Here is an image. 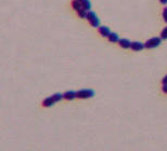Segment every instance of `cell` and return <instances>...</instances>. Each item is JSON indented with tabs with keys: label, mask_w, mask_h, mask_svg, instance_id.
<instances>
[{
	"label": "cell",
	"mask_w": 167,
	"mask_h": 151,
	"mask_svg": "<svg viewBox=\"0 0 167 151\" xmlns=\"http://www.w3.org/2000/svg\"><path fill=\"white\" fill-rule=\"evenodd\" d=\"M62 98H63V94L55 93L52 96H50V97L44 98V101H42V106L44 107H52L55 103H59V101L62 100Z\"/></svg>",
	"instance_id": "obj_1"
},
{
	"label": "cell",
	"mask_w": 167,
	"mask_h": 151,
	"mask_svg": "<svg viewBox=\"0 0 167 151\" xmlns=\"http://www.w3.org/2000/svg\"><path fill=\"white\" fill-rule=\"evenodd\" d=\"M96 95V92L92 89H83L76 92L77 98H81V100H87V98L93 97Z\"/></svg>",
	"instance_id": "obj_2"
},
{
	"label": "cell",
	"mask_w": 167,
	"mask_h": 151,
	"mask_svg": "<svg viewBox=\"0 0 167 151\" xmlns=\"http://www.w3.org/2000/svg\"><path fill=\"white\" fill-rule=\"evenodd\" d=\"M87 21L89 22V24H90L92 27H99L100 26V20H99L98 15L96 14V12H93V11H88V13H87Z\"/></svg>",
	"instance_id": "obj_3"
},
{
	"label": "cell",
	"mask_w": 167,
	"mask_h": 151,
	"mask_svg": "<svg viewBox=\"0 0 167 151\" xmlns=\"http://www.w3.org/2000/svg\"><path fill=\"white\" fill-rule=\"evenodd\" d=\"M161 43H162L161 37H153L144 42V48L145 49H155V48H157Z\"/></svg>",
	"instance_id": "obj_4"
},
{
	"label": "cell",
	"mask_w": 167,
	"mask_h": 151,
	"mask_svg": "<svg viewBox=\"0 0 167 151\" xmlns=\"http://www.w3.org/2000/svg\"><path fill=\"white\" fill-rule=\"evenodd\" d=\"M130 49L135 52H139L144 49V43H142V42H140V41H133V42H131Z\"/></svg>",
	"instance_id": "obj_5"
},
{
	"label": "cell",
	"mask_w": 167,
	"mask_h": 151,
	"mask_svg": "<svg viewBox=\"0 0 167 151\" xmlns=\"http://www.w3.org/2000/svg\"><path fill=\"white\" fill-rule=\"evenodd\" d=\"M98 30H99V34H100L102 37H105V38H107L109 35L111 34V30H110V28L107 27V26H99Z\"/></svg>",
	"instance_id": "obj_6"
},
{
	"label": "cell",
	"mask_w": 167,
	"mask_h": 151,
	"mask_svg": "<svg viewBox=\"0 0 167 151\" xmlns=\"http://www.w3.org/2000/svg\"><path fill=\"white\" fill-rule=\"evenodd\" d=\"M118 44H119V46L123 49H130L131 41H129V40L126 39V38H122V39L118 40Z\"/></svg>",
	"instance_id": "obj_7"
},
{
	"label": "cell",
	"mask_w": 167,
	"mask_h": 151,
	"mask_svg": "<svg viewBox=\"0 0 167 151\" xmlns=\"http://www.w3.org/2000/svg\"><path fill=\"white\" fill-rule=\"evenodd\" d=\"M76 97H77L76 92H74V91H67L63 94V98L66 100H75Z\"/></svg>",
	"instance_id": "obj_8"
},
{
	"label": "cell",
	"mask_w": 167,
	"mask_h": 151,
	"mask_svg": "<svg viewBox=\"0 0 167 151\" xmlns=\"http://www.w3.org/2000/svg\"><path fill=\"white\" fill-rule=\"evenodd\" d=\"M72 7H73V9L76 11V12H79V11H81V10H84V9H85L83 7V4H81L78 0H73V1H72ZM85 10H86V9H85Z\"/></svg>",
	"instance_id": "obj_9"
},
{
	"label": "cell",
	"mask_w": 167,
	"mask_h": 151,
	"mask_svg": "<svg viewBox=\"0 0 167 151\" xmlns=\"http://www.w3.org/2000/svg\"><path fill=\"white\" fill-rule=\"evenodd\" d=\"M107 39H109L110 42H118L119 36L116 32H111V34L109 35V37H107Z\"/></svg>",
	"instance_id": "obj_10"
},
{
	"label": "cell",
	"mask_w": 167,
	"mask_h": 151,
	"mask_svg": "<svg viewBox=\"0 0 167 151\" xmlns=\"http://www.w3.org/2000/svg\"><path fill=\"white\" fill-rule=\"evenodd\" d=\"M79 2H81V4H83V7L85 9H86L87 11H90L91 9V2L90 0H78Z\"/></svg>",
	"instance_id": "obj_11"
},
{
	"label": "cell",
	"mask_w": 167,
	"mask_h": 151,
	"mask_svg": "<svg viewBox=\"0 0 167 151\" xmlns=\"http://www.w3.org/2000/svg\"><path fill=\"white\" fill-rule=\"evenodd\" d=\"M161 39L162 40H167V26L165 28H164L163 30H162L161 32Z\"/></svg>",
	"instance_id": "obj_12"
},
{
	"label": "cell",
	"mask_w": 167,
	"mask_h": 151,
	"mask_svg": "<svg viewBox=\"0 0 167 151\" xmlns=\"http://www.w3.org/2000/svg\"><path fill=\"white\" fill-rule=\"evenodd\" d=\"M163 18H164V21L167 23V7H165L164 10H163Z\"/></svg>",
	"instance_id": "obj_13"
},
{
	"label": "cell",
	"mask_w": 167,
	"mask_h": 151,
	"mask_svg": "<svg viewBox=\"0 0 167 151\" xmlns=\"http://www.w3.org/2000/svg\"><path fill=\"white\" fill-rule=\"evenodd\" d=\"M162 90H163L164 93L167 94V84H163V88H162Z\"/></svg>",
	"instance_id": "obj_14"
},
{
	"label": "cell",
	"mask_w": 167,
	"mask_h": 151,
	"mask_svg": "<svg viewBox=\"0 0 167 151\" xmlns=\"http://www.w3.org/2000/svg\"><path fill=\"white\" fill-rule=\"evenodd\" d=\"M162 83H163V84H167V75L163 78V80H162Z\"/></svg>",
	"instance_id": "obj_15"
},
{
	"label": "cell",
	"mask_w": 167,
	"mask_h": 151,
	"mask_svg": "<svg viewBox=\"0 0 167 151\" xmlns=\"http://www.w3.org/2000/svg\"><path fill=\"white\" fill-rule=\"evenodd\" d=\"M159 2L163 4H167V0H159Z\"/></svg>",
	"instance_id": "obj_16"
}]
</instances>
